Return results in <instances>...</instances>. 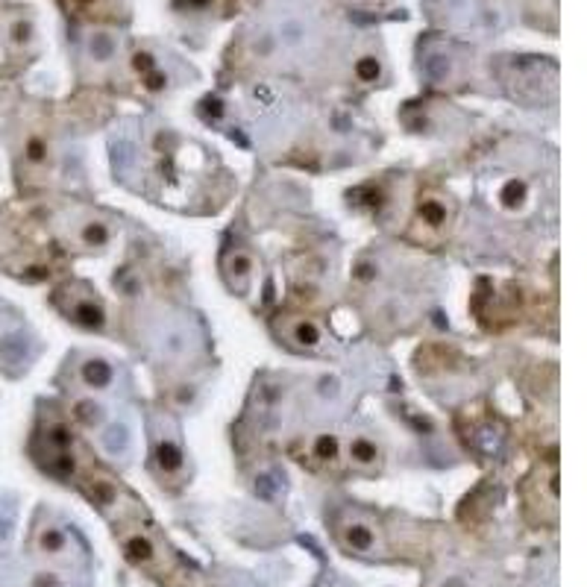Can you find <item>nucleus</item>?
I'll return each mask as SVG.
<instances>
[{"label": "nucleus", "mask_w": 587, "mask_h": 587, "mask_svg": "<svg viewBox=\"0 0 587 587\" xmlns=\"http://www.w3.org/2000/svg\"><path fill=\"white\" fill-rule=\"evenodd\" d=\"M338 537L343 547L355 555H376L382 549L376 526L367 517H362V514H347V517L338 523Z\"/></svg>", "instance_id": "f257e3e1"}, {"label": "nucleus", "mask_w": 587, "mask_h": 587, "mask_svg": "<svg viewBox=\"0 0 587 587\" xmlns=\"http://www.w3.org/2000/svg\"><path fill=\"white\" fill-rule=\"evenodd\" d=\"M449 214H452L449 197H443L438 191H426L417 200V223L429 229V232H443L449 226Z\"/></svg>", "instance_id": "f03ea898"}, {"label": "nucleus", "mask_w": 587, "mask_h": 587, "mask_svg": "<svg viewBox=\"0 0 587 587\" xmlns=\"http://www.w3.org/2000/svg\"><path fill=\"white\" fill-rule=\"evenodd\" d=\"M36 549L47 561H70L74 555V543H70L68 532L59 526H41L36 532Z\"/></svg>", "instance_id": "7ed1b4c3"}, {"label": "nucleus", "mask_w": 587, "mask_h": 587, "mask_svg": "<svg viewBox=\"0 0 587 587\" xmlns=\"http://www.w3.org/2000/svg\"><path fill=\"white\" fill-rule=\"evenodd\" d=\"M68 318L85 329H100L106 323V311L94 297H74L68 306Z\"/></svg>", "instance_id": "20e7f679"}, {"label": "nucleus", "mask_w": 587, "mask_h": 587, "mask_svg": "<svg viewBox=\"0 0 587 587\" xmlns=\"http://www.w3.org/2000/svg\"><path fill=\"white\" fill-rule=\"evenodd\" d=\"M223 270H226L229 285H232L238 294H247V288H250V276H253V255L244 253V250L229 253L226 262H223Z\"/></svg>", "instance_id": "39448f33"}, {"label": "nucleus", "mask_w": 587, "mask_h": 587, "mask_svg": "<svg viewBox=\"0 0 587 587\" xmlns=\"http://www.w3.org/2000/svg\"><path fill=\"white\" fill-rule=\"evenodd\" d=\"M156 467L162 476H177L185 467V455L177 438H159L156 440Z\"/></svg>", "instance_id": "423d86ee"}, {"label": "nucleus", "mask_w": 587, "mask_h": 587, "mask_svg": "<svg viewBox=\"0 0 587 587\" xmlns=\"http://www.w3.org/2000/svg\"><path fill=\"white\" fill-rule=\"evenodd\" d=\"M121 543H124V555L130 558L133 564H138V567H150V564L156 561V543H153L147 535L130 532Z\"/></svg>", "instance_id": "0eeeda50"}, {"label": "nucleus", "mask_w": 587, "mask_h": 587, "mask_svg": "<svg viewBox=\"0 0 587 587\" xmlns=\"http://www.w3.org/2000/svg\"><path fill=\"white\" fill-rule=\"evenodd\" d=\"M80 379H82L85 388L103 391V388H109V385H112L114 370H112V364L106 359H89V362L82 364V370H80Z\"/></svg>", "instance_id": "6e6552de"}, {"label": "nucleus", "mask_w": 587, "mask_h": 587, "mask_svg": "<svg viewBox=\"0 0 587 587\" xmlns=\"http://www.w3.org/2000/svg\"><path fill=\"white\" fill-rule=\"evenodd\" d=\"M379 447L370 438H352L350 440V461L359 470H373L379 464Z\"/></svg>", "instance_id": "1a4fd4ad"}, {"label": "nucleus", "mask_w": 587, "mask_h": 587, "mask_svg": "<svg viewBox=\"0 0 587 587\" xmlns=\"http://www.w3.org/2000/svg\"><path fill=\"white\" fill-rule=\"evenodd\" d=\"M27 352H30V343L24 335H6L0 338V364L6 367H18L27 362Z\"/></svg>", "instance_id": "9d476101"}, {"label": "nucleus", "mask_w": 587, "mask_h": 587, "mask_svg": "<svg viewBox=\"0 0 587 587\" xmlns=\"http://www.w3.org/2000/svg\"><path fill=\"white\" fill-rule=\"evenodd\" d=\"M423 74L429 82H435V85H443V82H449L452 80V59L447 53H426V59H423Z\"/></svg>", "instance_id": "9b49d317"}, {"label": "nucleus", "mask_w": 587, "mask_h": 587, "mask_svg": "<svg viewBox=\"0 0 587 587\" xmlns=\"http://www.w3.org/2000/svg\"><path fill=\"white\" fill-rule=\"evenodd\" d=\"M288 338L297 343V347H303V350H314V347H320V341H323L320 326L314 323V320H306V318H299V320H294V323H291Z\"/></svg>", "instance_id": "f8f14e48"}, {"label": "nucleus", "mask_w": 587, "mask_h": 587, "mask_svg": "<svg viewBox=\"0 0 587 587\" xmlns=\"http://www.w3.org/2000/svg\"><path fill=\"white\" fill-rule=\"evenodd\" d=\"M89 53H91L94 62L106 65V62L114 59V53H118V41H114L112 33L97 30V33H91V38H89Z\"/></svg>", "instance_id": "ddd939ff"}, {"label": "nucleus", "mask_w": 587, "mask_h": 587, "mask_svg": "<svg viewBox=\"0 0 587 587\" xmlns=\"http://www.w3.org/2000/svg\"><path fill=\"white\" fill-rule=\"evenodd\" d=\"M100 443H103V449L109 455H124L126 449H130V429H126L124 423H112L103 435H100Z\"/></svg>", "instance_id": "4468645a"}, {"label": "nucleus", "mask_w": 587, "mask_h": 587, "mask_svg": "<svg viewBox=\"0 0 587 587\" xmlns=\"http://www.w3.org/2000/svg\"><path fill=\"white\" fill-rule=\"evenodd\" d=\"M77 238H80L82 247H91V250H94V247H106L109 238H112V232H109V226H106L103 221H85V223L80 226Z\"/></svg>", "instance_id": "2eb2a0df"}, {"label": "nucleus", "mask_w": 587, "mask_h": 587, "mask_svg": "<svg viewBox=\"0 0 587 587\" xmlns=\"http://www.w3.org/2000/svg\"><path fill=\"white\" fill-rule=\"evenodd\" d=\"M352 74L359 82H379L382 80V59L376 53H362L359 59L352 62Z\"/></svg>", "instance_id": "dca6fc26"}, {"label": "nucleus", "mask_w": 587, "mask_h": 587, "mask_svg": "<svg viewBox=\"0 0 587 587\" xmlns=\"http://www.w3.org/2000/svg\"><path fill=\"white\" fill-rule=\"evenodd\" d=\"M9 45L15 47V50H24V47H30L33 45V38H36V27L30 18H12L9 21Z\"/></svg>", "instance_id": "f3484780"}, {"label": "nucleus", "mask_w": 587, "mask_h": 587, "mask_svg": "<svg viewBox=\"0 0 587 587\" xmlns=\"http://www.w3.org/2000/svg\"><path fill=\"white\" fill-rule=\"evenodd\" d=\"M528 197V185L523 179H508L503 188H499V203L505 209H520Z\"/></svg>", "instance_id": "a211bd4d"}, {"label": "nucleus", "mask_w": 587, "mask_h": 587, "mask_svg": "<svg viewBox=\"0 0 587 587\" xmlns=\"http://www.w3.org/2000/svg\"><path fill=\"white\" fill-rule=\"evenodd\" d=\"M24 159H27V165H36V168L47 165L50 162L47 141L41 138V135H30V138H27V144H24Z\"/></svg>", "instance_id": "6ab92c4d"}, {"label": "nucleus", "mask_w": 587, "mask_h": 587, "mask_svg": "<svg viewBox=\"0 0 587 587\" xmlns=\"http://www.w3.org/2000/svg\"><path fill=\"white\" fill-rule=\"evenodd\" d=\"M314 458H320V461H338L341 458V440L338 435H318L314 440Z\"/></svg>", "instance_id": "aec40b11"}, {"label": "nucleus", "mask_w": 587, "mask_h": 587, "mask_svg": "<svg viewBox=\"0 0 587 587\" xmlns=\"http://www.w3.org/2000/svg\"><path fill=\"white\" fill-rule=\"evenodd\" d=\"M77 417L89 429H94V426L103 423V406L91 403V399H82V403H77Z\"/></svg>", "instance_id": "412c9836"}, {"label": "nucleus", "mask_w": 587, "mask_h": 587, "mask_svg": "<svg viewBox=\"0 0 587 587\" xmlns=\"http://www.w3.org/2000/svg\"><path fill=\"white\" fill-rule=\"evenodd\" d=\"M352 279L355 282H376L379 279V265L370 262V259H362L359 265L352 267Z\"/></svg>", "instance_id": "4be33fe9"}, {"label": "nucleus", "mask_w": 587, "mask_h": 587, "mask_svg": "<svg viewBox=\"0 0 587 587\" xmlns=\"http://www.w3.org/2000/svg\"><path fill=\"white\" fill-rule=\"evenodd\" d=\"M133 68H135L138 77H144V74H150L153 68H159V62H156V56L150 50H135L133 53Z\"/></svg>", "instance_id": "5701e85b"}, {"label": "nucleus", "mask_w": 587, "mask_h": 587, "mask_svg": "<svg viewBox=\"0 0 587 587\" xmlns=\"http://www.w3.org/2000/svg\"><path fill=\"white\" fill-rule=\"evenodd\" d=\"M47 443L53 447V452L70 449V432L65 426H53V429H47Z\"/></svg>", "instance_id": "b1692460"}, {"label": "nucleus", "mask_w": 587, "mask_h": 587, "mask_svg": "<svg viewBox=\"0 0 587 587\" xmlns=\"http://www.w3.org/2000/svg\"><path fill=\"white\" fill-rule=\"evenodd\" d=\"M103 0H62V6L68 12H74V15H91L94 9H100Z\"/></svg>", "instance_id": "393cba45"}, {"label": "nucleus", "mask_w": 587, "mask_h": 587, "mask_svg": "<svg viewBox=\"0 0 587 587\" xmlns=\"http://www.w3.org/2000/svg\"><path fill=\"white\" fill-rule=\"evenodd\" d=\"M141 82H144L150 91H162L165 85H168V74H165L162 68H153L150 74H144V77H141Z\"/></svg>", "instance_id": "a878e982"}, {"label": "nucleus", "mask_w": 587, "mask_h": 587, "mask_svg": "<svg viewBox=\"0 0 587 587\" xmlns=\"http://www.w3.org/2000/svg\"><path fill=\"white\" fill-rule=\"evenodd\" d=\"M133 159V144H126V141H118L114 144V168L118 170H126V162Z\"/></svg>", "instance_id": "bb28decb"}, {"label": "nucleus", "mask_w": 587, "mask_h": 587, "mask_svg": "<svg viewBox=\"0 0 587 587\" xmlns=\"http://www.w3.org/2000/svg\"><path fill=\"white\" fill-rule=\"evenodd\" d=\"M435 587H473V579L461 576V572H452V576H443Z\"/></svg>", "instance_id": "cd10ccee"}, {"label": "nucleus", "mask_w": 587, "mask_h": 587, "mask_svg": "<svg viewBox=\"0 0 587 587\" xmlns=\"http://www.w3.org/2000/svg\"><path fill=\"white\" fill-rule=\"evenodd\" d=\"M177 3L188 12H209L214 6V0H177Z\"/></svg>", "instance_id": "c85d7f7f"}, {"label": "nucleus", "mask_w": 587, "mask_h": 587, "mask_svg": "<svg viewBox=\"0 0 587 587\" xmlns=\"http://www.w3.org/2000/svg\"><path fill=\"white\" fill-rule=\"evenodd\" d=\"M255 482H259V484H255V488H259V493H262L265 499H270V496H274V484H270V476H259Z\"/></svg>", "instance_id": "c756f323"}, {"label": "nucleus", "mask_w": 587, "mask_h": 587, "mask_svg": "<svg viewBox=\"0 0 587 587\" xmlns=\"http://www.w3.org/2000/svg\"><path fill=\"white\" fill-rule=\"evenodd\" d=\"M320 394L323 396H338V382L335 379H320Z\"/></svg>", "instance_id": "7c9ffc66"}, {"label": "nucleus", "mask_w": 587, "mask_h": 587, "mask_svg": "<svg viewBox=\"0 0 587 587\" xmlns=\"http://www.w3.org/2000/svg\"><path fill=\"white\" fill-rule=\"evenodd\" d=\"M33 587H62L53 576H36L33 579Z\"/></svg>", "instance_id": "2f4dec72"}, {"label": "nucleus", "mask_w": 587, "mask_h": 587, "mask_svg": "<svg viewBox=\"0 0 587 587\" xmlns=\"http://www.w3.org/2000/svg\"><path fill=\"white\" fill-rule=\"evenodd\" d=\"M182 347H185V343H182V335H170V338H168V352H179Z\"/></svg>", "instance_id": "473e14b6"}, {"label": "nucleus", "mask_w": 587, "mask_h": 587, "mask_svg": "<svg viewBox=\"0 0 587 587\" xmlns=\"http://www.w3.org/2000/svg\"><path fill=\"white\" fill-rule=\"evenodd\" d=\"M9 528H12L9 517H0V540H6V537H9Z\"/></svg>", "instance_id": "72a5a7b5"}, {"label": "nucleus", "mask_w": 587, "mask_h": 587, "mask_svg": "<svg viewBox=\"0 0 587 587\" xmlns=\"http://www.w3.org/2000/svg\"><path fill=\"white\" fill-rule=\"evenodd\" d=\"M359 3H373V0H359Z\"/></svg>", "instance_id": "f704fd0d"}]
</instances>
